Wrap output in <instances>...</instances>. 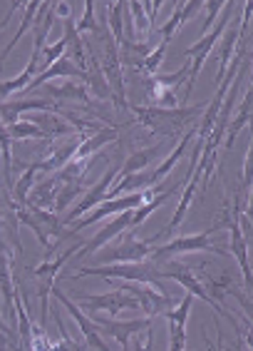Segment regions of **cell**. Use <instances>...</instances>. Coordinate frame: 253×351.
I'll return each mask as SVG.
<instances>
[{"label":"cell","instance_id":"1","mask_svg":"<svg viewBox=\"0 0 253 351\" xmlns=\"http://www.w3.org/2000/svg\"><path fill=\"white\" fill-rule=\"evenodd\" d=\"M80 277H102V279H122V282H137V284H147L154 289H164L159 284V269L154 264L144 262H134V264H105V267H85V269H77L72 279Z\"/></svg>","mask_w":253,"mask_h":351},{"label":"cell","instance_id":"2","mask_svg":"<svg viewBox=\"0 0 253 351\" xmlns=\"http://www.w3.org/2000/svg\"><path fill=\"white\" fill-rule=\"evenodd\" d=\"M201 105L196 108H181V110H164V108H134L137 117L142 125H147L152 132H161L167 137H176L184 130L191 117H196L201 112Z\"/></svg>","mask_w":253,"mask_h":351},{"label":"cell","instance_id":"3","mask_svg":"<svg viewBox=\"0 0 253 351\" xmlns=\"http://www.w3.org/2000/svg\"><path fill=\"white\" fill-rule=\"evenodd\" d=\"M211 234H213V230H204V232H199V234L176 237V239L161 244V247H154L152 259L154 262H167V259L176 257V254H191V252H213V254L228 257V252L224 250V247H213Z\"/></svg>","mask_w":253,"mask_h":351},{"label":"cell","instance_id":"4","mask_svg":"<svg viewBox=\"0 0 253 351\" xmlns=\"http://www.w3.org/2000/svg\"><path fill=\"white\" fill-rule=\"evenodd\" d=\"M226 25H228V13H224L221 15V21H219V25L213 27V33H207L201 40H196L191 47H187L184 50V55H189L191 58V65H189V75H187V85H184V93H181V102H187V97H189V93L194 90V85H196V77H199V70L204 68V62H207V58H209V53H213V45L219 43V38H221V33L226 30Z\"/></svg>","mask_w":253,"mask_h":351},{"label":"cell","instance_id":"5","mask_svg":"<svg viewBox=\"0 0 253 351\" xmlns=\"http://www.w3.org/2000/svg\"><path fill=\"white\" fill-rule=\"evenodd\" d=\"M224 227H228L231 230V252L228 254H233L236 257V262H239L241 271H243V284H246V291L251 289V267H248V242H246V234L241 232V224H239V202H233V210L228 207H224V219L221 222H216L211 227L213 232L224 230Z\"/></svg>","mask_w":253,"mask_h":351},{"label":"cell","instance_id":"6","mask_svg":"<svg viewBox=\"0 0 253 351\" xmlns=\"http://www.w3.org/2000/svg\"><path fill=\"white\" fill-rule=\"evenodd\" d=\"M120 289L126 291V294H132L137 299V304H139V311L147 314V319L157 317V314H164V311L174 309L176 302L172 297L164 294V289H152L147 284H137V282H122Z\"/></svg>","mask_w":253,"mask_h":351},{"label":"cell","instance_id":"7","mask_svg":"<svg viewBox=\"0 0 253 351\" xmlns=\"http://www.w3.org/2000/svg\"><path fill=\"white\" fill-rule=\"evenodd\" d=\"M144 199H152V192H134V195H122V197H114V199H105L102 204H97V210L92 215L82 217L80 222H75L72 232H80L90 224L100 222L105 217L114 215V212H129V210H137L139 204H144Z\"/></svg>","mask_w":253,"mask_h":351},{"label":"cell","instance_id":"8","mask_svg":"<svg viewBox=\"0 0 253 351\" xmlns=\"http://www.w3.org/2000/svg\"><path fill=\"white\" fill-rule=\"evenodd\" d=\"M159 277L161 279H174V282H179L181 287H184V289H187L189 294H191V297L204 299V302H207V304H211L213 309L219 311V314H224V317H226L228 322H231V324L236 322V319H233L231 314H228V311H224L219 304H216V302H213L211 294L207 291V287H204V284H201L199 279H196L194 269H189V267H184V264H179V262H172V264H169L167 271H159Z\"/></svg>","mask_w":253,"mask_h":351},{"label":"cell","instance_id":"9","mask_svg":"<svg viewBox=\"0 0 253 351\" xmlns=\"http://www.w3.org/2000/svg\"><path fill=\"white\" fill-rule=\"evenodd\" d=\"M152 239L149 242H139L134 237H124V242L120 247H109L107 252H102L97 262L105 267V264H134V262H144V259L152 254Z\"/></svg>","mask_w":253,"mask_h":351},{"label":"cell","instance_id":"10","mask_svg":"<svg viewBox=\"0 0 253 351\" xmlns=\"http://www.w3.org/2000/svg\"><path fill=\"white\" fill-rule=\"evenodd\" d=\"M92 322L100 329H105L112 339H117L122 346V351H129V339L137 337L139 331H147L152 326V319H129V322H120V319H102V317H92Z\"/></svg>","mask_w":253,"mask_h":351},{"label":"cell","instance_id":"11","mask_svg":"<svg viewBox=\"0 0 253 351\" xmlns=\"http://www.w3.org/2000/svg\"><path fill=\"white\" fill-rule=\"evenodd\" d=\"M50 294H55V299H60V304L65 306L67 311H70V317L75 319V322H77V326H80V331L82 334H85V339H87V344L92 346V349H97V351H112L109 349V346L105 344V339L100 337V326L94 324L92 319L90 317H85V311L80 309V306L75 304L72 299H67L65 294H62L60 289H50Z\"/></svg>","mask_w":253,"mask_h":351},{"label":"cell","instance_id":"12","mask_svg":"<svg viewBox=\"0 0 253 351\" xmlns=\"http://www.w3.org/2000/svg\"><path fill=\"white\" fill-rule=\"evenodd\" d=\"M191 302L194 297L187 294L179 306L164 311L169 319V351H187V322L189 311H191Z\"/></svg>","mask_w":253,"mask_h":351},{"label":"cell","instance_id":"13","mask_svg":"<svg viewBox=\"0 0 253 351\" xmlns=\"http://www.w3.org/2000/svg\"><path fill=\"white\" fill-rule=\"evenodd\" d=\"M80 302L87 306V309L107 311V314H112V317H117V314L124 311V309H139L137 299H134L132 294L122 291V289L105 291V294H97V297H87L85 294V297H80Z\"/></svg>","mask_w":253,"mask_h":351},{"label":"cell","instance_id":"14","mask_svg":"<svg viewBox=\"0 0 253 351\" xmlns=\"http://www.w3.org/2000/svg\"><path fill=\"white\" fill-rule=\"evenodd\" d=\"M120 175V169L117 167H107L105 177H102L100 182L94 184L90 192H85V197H82V202L75 204V210L70 212V215L65 217V224H72L75 219H80V217H85V212L94 210L97 204H102L107 199V192H109V187H112V180Z\"/></svg>","mask_w":253,"mask_h":351},{"label":"cell","instance_id":"15","mask_svg":"<svg viewBox=\"0 0 253 351\" xmlns=\"http://www.w3.org/2000/svg\"><path fill=\"white\" fill-rule=\"evenodd\" d=\"M129 222H132V210H129V212H120V217H114L112 222L105 224V227H102V230L97 232V234H94L92 239H90V242L82 244L80 252H77L75 257H85V254L100 252L102 247H105V244L109 242V239H114V237H120L122 232H124L126 227H129Z\"/></svg>","mask_w":253,"mask_h":351},{"label":"cell","instance_id":"16","mask_svg":"<svg viewBox=\"0 0 253 351\" xmlns=\"http://www.w3.org/2000/svg\"><path fill=\"white\" fill-rule=\"evenodd\" d=\"M53 77H82V80H90V77H87V73H82V70L77 68V62H72L70 58H65V55H62L60 60H55L53 65L45 70V73H40L33 82H30V88L45 85V82L53 80Z\"/></svg>","mask_w":253,"mask_h":351},{"label":"cell","instance_id":"17","mask_svg":"<svg viewBox=\"0 0 253 351\" xmlns=\"http://www.w3.org/2000/svg\"><path fill=\"white\" fill-rule=\"evenodd\" d=\"M196 184H199V175H191L187 180V187H184V192H181V202H179V207H176V212H174L172 222H169L167 227L159 232V237H154L152 242H159L161 237H169L174 230H176V227H179L181 222H184V217H187L189 207H191V199H194V192H196Z\"/></svg>","mask_w":253,"mask_h":351},{"label":"cell","instance_id":"18","mask_svg":"<svg viewBox=\"0 0 253 351\" xmlns=\"http://www.w3.org/2000/svg\"><path fill=\"white\" fill-rule=\"evenodd\" d=\"M112 140H117V130H112V128L100 130L97 135L87 137V140L82 142V145H77L72 160H77V162H90V157H92L100 147H105L107 142H112Z\"/></svg>","mask_w":253,"mask_h":351},{"label":"cell","instance_id":"19","mask_svg":"<svg viewBox=\"0 0 253 351\" xmlns=\"http://www.w3.org/2000/svg\"><path fill=\"white\" fill-rule=\"evenodd\" d=\"M194 132H196V130H187V132H184V137L179 140V145H176V149H174L172 155H169L167 160H164V162L157 167V172H152V187H157V184H159L161 180H164V177L172 172L174 165H176L181 157H184V152H187V147H189V142L194 140Z\"/></svg>","mask_w":253,"mask_h":351},{"label":"cell","instance_id":"20","mask_svg":"<svg viewBox=\"0 0 253 351\" xmlns=\"http://www.w3.org/2000/svg\"><path fill=\"white\" fill-rule=\"evenodd\" d=\"M42 55H30V62L25 65V70H23L15 80H8V82H0V97H8V95L13 93H21L23 88H30V82H33L35 77V70H38V62H40Z\"/></svg>","mask_w":253,"mask_h":351},{"label":"cell","instance_id":"21","mask_svg":"<svg viewBox=\"0 0 253 351\" xmlns=\"http://www.w3.org/2000/svg\"><path fill=\"white\" fill-rule=\"evenodd\" d=\"M199 8H201V3H196V0H194V3H179V5H176V13L169 18L167 25H161V30H159L161 40H167V43L172 40V35L176 33V30H179V27L184 25V23H187L189 18L199 10Z\"/></svg>","mask_w":253,"mask_h":351},{"label":"cell","instance_id":"22","mask_svg":"<svg viewBox=\"0 0 253 351\" xmlns=\"http://www.w3.org/2000/svg\"><path fill=\"white\" fill-rule=\"evenodd\" d=\"M248 122H251V88H246V93H243V102H241V110H239V117L231 122L226 128V142H224V147L231 149L233 147V140L239 137V132L243 128H248Z\"/></svg>","mask_w":253,"mask_h":351},{"label":"cell","instance_id":"23","mask_svg":"<svg viewBox=\"0 0 253 351\" xmlns=\"http://www.w3.org/2000/svg\"><path fill=\"white\" fill-rule=\"evenodd\" d=\"M161 145H154V147H147V149H139V152H134V155H129V160H126L124 165H122L120 175H134V172H142V169L147 167L149 162H152L154 157L159 155Z\"/></svg>","mask_w":253,"mask_h":351},{"label":"cell","instance_id":"24","mask_svg":"<svg viewBox=\"0 0 253 351\" xmlns=\"http://www.w3.org/2000/svg\"><path fill=\"white\" fill-rule=\"evenodd\" d=\"M236 45H239V30H236V27H228L226 35H224V45H221V62H219V73H216V85L224 80L228 62H231V53Z\"/></svg>","mask_w":253,"mask_h":351},{"label":"cell","instance_id":"25","mask_svg":"<svg viewBox=\"0 0 253 351\" xmlns=\"http://www.w3.org/2000/svg\"><path fill=\"white\" fill-rule=\"evenodd\" d=\"M174 195V187L169 189V192H161L159 197H157V199H149V202H144V204H139V207H137V212H132V222H129V227H139L142 222H144V219H147L149 215H152L154 210H159L161 204L167 202L169 197Z\"/></svg>","mask_w":253,"mask_h":351},{"label":"cell","instance_id":"26","mask_svg":"<svg viewBox=\"0 0 253 351\" xmlns=\"http://www.w3.org/2000/svg\"><path fill=\"white\" fill-rule=\"evenodd\" d=\"M55 102L53 100H30V102H18V105H5V108H0L3 112V120L13 122L18 117V112L23 110H53Z\"/></svg>","mask_w":253,"mask_h":351},{"label":"cell","instance_id":"27","mask_svg":"<svg viewBox=\"0 0 253 351\" xmlns=\"http://www.w3.org/2000/svg\"><path fill=\"white\" fill-rule=\"evenodd\" d=\"M8 135H10V140H30V137H40V140H45V137H50L45 132V130H40L35 122H13L10 125V130H8Z\"/></svg>","mask_w":253,"mask_h":351},{"label":"cell","instance_id":"28","mask_svg":"<svg viewBox=\"0 0 253 351\" xmlns=\"http://www.w3.org/2000/svg\"><path fill=\"white\" fill-rule=\"evenodd\" d=\"M50 95L53 97H77V100L82 102H90V97H87V88L85 85H75V82H67V85H50Z\"/></svg>","mask_w":253,"mask_h":351},{"label":"cell","instance_id":"29","mask_svg":"<svg viewBox=\"0 0 253 351\" xmlns=\"http://www.w3.org/2000/svg\"><path fill=\"white\" fill-rule=\"evenodd\" d=\"M167 47H169V43L161 40L159 47H157V50H154L152 55H147V58H144V62H142L144 73H147V75H157V70H159L161 60H164V53H167Z\"/></svg>","mask_w":253,"mask_h":351},{"label":"cell","instance_id":"30","mask_svg":"<svg viewBox=\"0 0 253 351\" xmlns=\"http://www.w3.org/2000/svg\"><path fill=\"white\" fill-rule=\"evenodd\" d=\"M35 10H40V3H27V13H25V18H23V23H21V30L15 33L13 43H10V45L5 47V53H3V58H5V55L10 53V50H13V47L18 45V43H21V38H23V35H25V30H27V27H30V23H33Z\"/></svg>","mask_w":253,"mask_h":351},{"label":"cell","instance_id":"31","mask_svg":"<svg viewBox=\"0 0 253 351\" xmlns=\"http://www.w3.org/2000/svg\"><path fill=\"white\" fill-rule=\"evenodd\" d=\"M109 8V23H112V33H114V43L120 45L122 43V10H124V3H112Z\"/></svg>","mask_w":253,"mask_h":351},{"label":"cell","instance_id":"32","mask_svg":"<svg viewBox=\"0 0 253 351\" xmlns=\"http://www.w3.org/2000/svg\"><path fill=\"white\" fill-rule=\"evenodd\" d=\"M10 135H8V130H3L0 125V152H3V162H5V180H8V187H13V180H10Z\"/></svg>","mask_w":253,"mask_h":351},{"label":"cell","instance_id":"33","mask_svg":"<svg viewBox=\"0 0 253 351\" xmlns=\"http://www.w3.org/2000/svg\"><path fill=\"white\" fill-rule=\"evenodd\" d=\"M82 192H85V189H82V184H80V182H67V187L62 189V195L57 197V204H55V207H57V212L65 210L67 204L72 202V199H75L77 195H82Z\"/></svg>","mask_w":253,"mask_h":351},{"label":"cell","instance_id":"34","mask_svg":"<svg viewBox=\"0 0 253 351\" xmlns=\"http://www.w3.org/2000/svg\"><path fill=\"white\" fill-rule=\"evenodd\" d=\"M65 50H67V38H60L55 45H47L45 47V70L50 68L55 60H60L62 55H65Z\"/></svg>","mask_w":253,"mask_h":351},{"label":"cell","instance_id":"35","mask_svg":"<svg viewBox=\"0 0 253 351\" xmlns=\"http://www.w3.org/2000/svg\"><path fill=\"white\" fill-rule=\"evenodd\" d=\"M132 13H134V21H137V30H139V38H147V33H152V25H149L147 15L142 13V3H132Z\"/></svg>","mask_w":253,"mask_h":351},{"label":"cell","instance_id":"36","mask_svg":"<svg viewBox=\"0 0 253 351\" xmlns=\"http://www.w3.org/2000/svg\"><path fill=\"white\" fill-rule=\"evenodd\" d=\"M92 10H94L92 3H85V18H82V21H80V25L75 27L77 33H80V30H94V33H97V25H94V23H92V15H94Z\"/></svg>","mask_w":253,"mask_h":351},{"label":"cell","instance_id":"37","mask_svg":"<svg viewBox=\"0 0 253 351\" xmlns=\"http://www.w3.org/2000/svg\"><path fill=\"white\" fill-rule=\"evenodd\" d=\"M33 177H35V169H33V165H30V167H27V172H25V177H23L21 184H18V189H15V192H18V199H21V202H25L27 187L33 184Z\"/></svg>","mask_w":253,"mask_h":351},{"label":"cell","instance_id":"38","mask_svg":"<svg viewBox=\"0 0 253 351\" xmlns=\"http://www.w3.org/2000/svg\"><path fill=\"white\" fill-rule=\"evenodd\" d=\"M224 5H226V3H207V8L209 10H211V13H209V18H207V23H204V33H209V27H211V23H213V18H216V10H224Z\"/></svg>","mask_w":253,"mask_h":351},{"label":"cell","instance_id":"39","mask_svg":"<svg viewBox=\"0 0 253 351\" xmlns=\"http://www.w3.org/2000/svg\"><path fill=\"white\" fill-rule=\"evenodd\" d=\"M154 349V331H149V337H147V341L142 346H137V351H152Z\"/></svg>","mask_w":253,"mask_h":351},{"label":"cell","instance_id":"40","mask_svg":"<svg viewBox=\"0 0 253 351\" xmlns=\"http://www.w3.org/2000/svg\"><path fill=\"white\" fill-rule=\"evenodd\" d=\"M0 331H5V334H10V329H8V326L3 324V319H0Z\"/></svg>","mask_w":253,"mask_h":351},{"label":"cell","instance_id":"41","mask_svg":"<svg viewBox=\"0 0 253 351\" xmlns=\"http://www.w3.org/2000/svg\"><path fill=\"white\" fill-rule=\"evenodd\" d=\"M216 339H219V344H216V349H213V351H224V349H221V334H216Z\"/></svg>","mask_w":253,"mask_h":351},{"label":"cell","instance_id":"42","mask_svg":"<svg viewBox=\"0 0 253 351\" xmlns=\"http://www.w3.org/2000/svg\"><path fill=\"white\" fill-rule=\"evenodd\" d=\"M10 15H13V13H10ZM10 15H8V18H5V21H3V23H0V30H3V27H5V23L10 21Z\"/></svg>","mask_w":253,"mask_h":351}]
</instances>
